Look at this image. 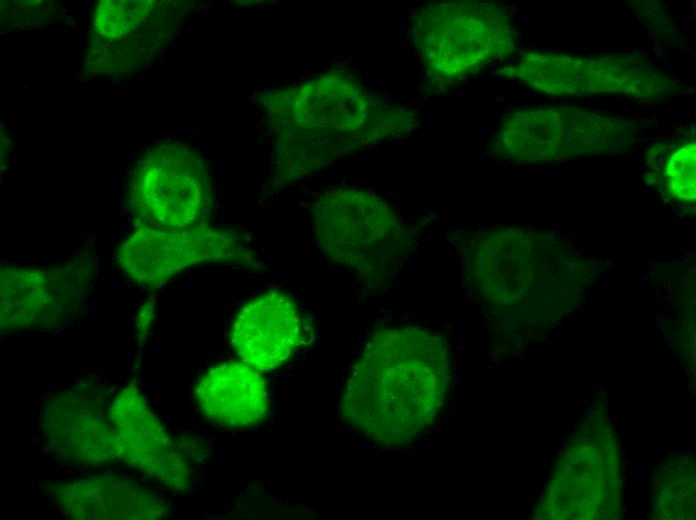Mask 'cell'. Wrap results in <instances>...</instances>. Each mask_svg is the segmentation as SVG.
Returning <instances> with one entry per match:
<instances>
[{
	"label": "cell",
	"mask_w": 696,
	"mask_h": 520,
	"mask_svg": "<svg viewBox=\"0 0 696 520\" xmlns=\"http://www.w3.org/2000/svg\"><path fill=\"white\" fill-rule=\"evenodd\" d=\"M450 352L436 333L386 327L366 342L346 380L341 411L369 440L401 447L422 436L445 404Z\"/></svg>",
	"instance_id": "cell-1"
},
{
	"label": "cell",
	"mask_w": 696,
	"mask_h": 520,
	"mask_svg": "<svg viewBox=\"0 0 696 520\" xmlns=\"http://www.w3.org/2000/svg\"><path fill=\"white\" fill-rule=\"evenodd\" d=\"M411 34L426 69L444 81L459 80L506 58L516 43L508 11L494 2L424 5L412 16Z\"/></svg>",
	"instance_id": "cell-2"
},
{
	"label": "cell",
	"mask_w": 696,
	"mask_h": 520,
	"mask_svg": "<svg viewBox=\"0 0 696 520\" xmlns=\"http://www.w3.org/2000/svg\"><path fill=\"white\" fill-rule=\"evenodd\" d=\"M314 232L322 252L336 264L364 276H382L410 245L391 206L374 193L336 189L313 209Z\"/></svg>",
	"instance_id": "cell-3"
},
{
	"label": "cell",
	"mask_w": 696,
	"mask_h": 520,
	"mask_svg": "<svg viewBox=\"0 0 696 520\" xmlns=\"http://www.w3.org/2000/svg\"><path fill=\"white\" fill-rule=\"evenodd\" d=\"M515 75L536 91L558 96L616 95L660 100L674 93L675 82L636 55L575 56L530 51L514 67Z\"/></svg>",
	"instance_id": "cell-4"
},
{
	"label": "cell",
	"mask_w": 696,
	"mask_h": 520,
	"mask_svg": "<svg viewBox=\"0 0 696 520\" xmlns=\"http://www.w3.org/2000/svg\"><path fill=\"white\" fill-rule=\"evenodd\" d=\"M634 124L620 117L572 107L515 110L501 122L498 151L521 162H536L620 147Z\"/></svg>",
	"instance_id": "cell-5"
},
{
	"label": "cell",
	"mask_w": 696,
	"mask_h": 520,
	"mask_svg": "<svg viewBox=\"0 0 696 520\" xmlns=\"http://www.w3.org/2000/svg\"><path fill=\"white\" fill-rule=\"evenodd\" d=\"M297 110L302 125L319 137L313 167L333 157L338 143L366 141L361 131L368 139L369 134L377 139L408 132L413 125L408 110L378 105L360 83L340 74L317 78L301 88Z\"/></svg>",
	"instance_id": "cell-6"
},
{
	"label": "cell",
	"mask_w": 696,
	"mask_h": 520,
	"mask_svg": "<svg viewBox=\"0 0 696 520\" xmlns=\"http://www.w3.org/2000/svg\"><path fill=\"white\" fill-rule=\"evenodd\" d=\"M254 259V252L237 234L205 224L142 227L117 250L121 270L133 281L149 287L167 282L198 264L249 263Z\"/></svg>",
	"instance_id": "cell-7"
},
{
	"label": "cell",
	"mask_w": 696,
	"mask_h": 520,
	"mask_svg": "<svg viewBox=\"0 0 696 520\" xmlns=\"http://www.w3.org/2000/svg\"><path fill=\"white\" fill-rule=\"evenodd\" d=\"M132 197L138 213L160 227L204 224L211 205L204 160L181 145L154 149L135 171Z\"/></svg>",
	"instance_id": "cell-8"
},
{
	"label": "cell",
	"mask_w": 696,
	"mask_h": 520,
	"mask_svg": "<svg viewBox=\"0 0 696 520\" xmlns=\"http://www.w3.org/2000/svg\"><path fill=\"white\" fill-rule=\"evenodd\" d=\"M39 427L44 442L58 458L81 465H103L119 459L110 404L100 388L76 386L43 402Z\"/></svg>",
	"instance_id": "cell-9"
},
{
	"label": "cell",
	"mask_w": 696,
	"mask_h": 520,
	"mask_svg": "<svg viewBox=\"0 0 696 520\" xmlns=\"http://www.w3.org/2000/svg\"><path fill=\"white\" fill-rule=\"evenodd\" d=\"M119 459L160 484L183 491L191 484L186 453L167 432L142 393L122 389L110 402Z\"/></svg>",
	"instance_id": "cell-10"
},
{
	"label": "cell",
	"mask_w": 696,
	"mask_h": 520,
	"mask_svg": "<svg viewBox=\"0 0 696 520\" xmlns=\"http://www.w3.org/2000/svg\"><path fill=\"white\" fill-rule=\"evenodd\" d=\"M84 274L68 266L1 270V327L31 329L56 324L74 310L84 292Z\"/></svg>",
	"instance_id": "cell-11"
},
{
	"label": "cell",
	"mask_w": 696,
	"mask_h": 520,
	"mask_svg": "<svg viewBox=\"0 0 696 520\" xmlns=\"http://www.w3.org/2000/svg\"><path fill=\"white\" fill-rule=\"evenodd\" d=\"M302 314L287 294L271 290L241 307L230 329V342L240 361L258 371L285 364L303 341Z\"/></svg>",
	"instance_id": "cell-12"
},
{
	"label": "cell",
	"mask_w": 696,
	"mask_h": 520,
	"mask_svg": "<svg viewBox=\"0 0 696 520\" xmlns=\"http://www.w3.org/2000/svg\"><path fill=\"white\" fill-rule=\"evenodd\" d=\"M46 494L72 519L147 520L162 518L167 511L155 491L115 474L48 483Z\"/></svg>",
	"instance_id": "cell-13"
},
{
	"label": "cell",
	"mask_w": 696,
	"mask_h": 520,
	"mask_svg": "<svg viewBox=\"0 0 696 520\" xmlns=\"http://www.w3.org/2000/svg\"><path fill=\"white\" fill-rule=\"evenodd\" d=\"M194 400L206 419L227 428L257 425L270 405L265 378L242 361L211 367L197 382Z\"/></svg>",
	"instance_id": "cell-14"
},
{
	"label": "cell",
	"mask_w": 696,
	"mask_h": 520,
	"mask_svg": "<svg viewBox=\"0 0 696 520\" xmlns=\"http://www.w3.org/2000/svg\"><path fill=\"white\" fill-rule=\"evenodd\" d=\"M664 183L669 196L678 202L695 200V141L680 139L670 153L665 169Z\"/></svg>",
	"instance_id": "cell-15"
}]
</instances>
